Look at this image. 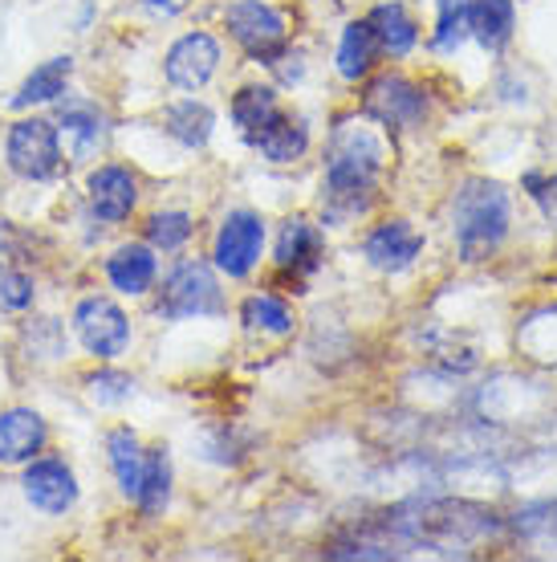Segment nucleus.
<instances>
[{
  "label": "nucleus",
  "mask_w": 557,
  "mask_h": 562,
  "mask_svg": "<svg viewBox=\"0 0 557 562\" xmlns=\"http://www.w3.org/2000/svg\"><path fill=\"white\" fill-rule=\"evenodd\" d=\"M383 139L366 127H342L330 143L326 159V180H321V204L330 221H350L371 209L383 176Z\"/></svg>",
  "instance_id": "f257e3e1"
},
{
  "label": "nucleus",
  "mask_w": 557,
  "mask_h": 562,
  "mask_svg": "<svg viewBox=\"0 0 557 562\" xmlns=\"http://www.w3.org/2000/svg\"><path fill=\"white\" fill-rule=\"evenodd\" d=\"M513 225V204L497 180H464L452 200V237L468 266L485 261L501 249Z\"/></svg>",
  "instance_id": "f03ea898"
},
{
  "label": "nucleus",
  "mask_w": 557,
  "mask_h": 562,
  "mask_svg": "<svg viewBox=\"0 0 557 562\" xmlns=\"http://www.w3.org/2000/svg\"><path fill=\"white\" fill-rule=\"evenodd\" d=\"M228 29H232V37L240 42V49L257 61H265L273 66L285 49V16L265 4V0H237L228 13H224Z\"/></svg>",
  "instance_id": "7ed1b4c3"
},
{
  "label": "nucleus",
  "mask_w": 557,
  "mask_h": 562,
  "mask_svg": "<svg viewBox=\"0 0 557 562\" xmlns=\"http://www.w3.org/2000/svg\"><path fill=\"white\" fill-rule=\"evenodd\" d=\"M363 111L390 131H411L428 119V94H423V86H416L403 74H387V78H375L366 86Z\"/></svg>",
  "instance_id": "20e7f679"
},
{
  "label": "nucleus",
  "mask_w": 557,
  "mask_h": 562,
  "mask_svg": "<svg viewBox=\"0 0 557 562\" xmlns=\"http://www.w3.org/2000/svg\"><path fill=\"white\" fill-rule=\"evenodd\" d=\"M9 164L25 180H54L61 168V139L45 119H21L9 131Z\"/></svg>",
  "instance_id": "39448f33"
},
{
  "label": "nucleus",
  "mask_w": 557,
  "mask_h": 562,
  "mask_svg": "<svg viewBox=\"0 0 557 562\" xmlns=\"http://www.w3.org/2000/svg\"><path fill=\"white\" fill-rule=\"evenodd\" d=\"M220 310V285L212 278L208 266L187 261L168 278L163 294H159V314L163 318H204Z\"/></svg>",
  "instance_id": "423d86ee"
},
{
  "label": "nucleus",
  "mask_w": 557,
  "mask_h": 562,
  "mask_svg": "<svg viewBox=\"0 0 557 562\" xmlns=\"http://www.w3.org/2000/svg\"><path fill=\"white\" fill-rule=\"evenodd\" d=\"M265 249V221L257 212H228L216 233V266L228 278H249Z\"/></svg>",
  "instance_id": "0eeeda50"
},
{
  "label": "nucleus",
  "mask_w": 557,
  "mask_h": 562,
  "mask_svg": "<svg viewBox=\"0 0 557 562\" xmlns=\"http://www.w3.org/2000/svg\"><path fill=\"white\" fill-rule=\"evenodd\" d=\"M73 326H78V338H82V347L98 359H114V355L126 351V342H130V323H126V314L114 302L106 297H86L78 314H73Z\"/></svg>",
  "instance_id": "6e6552de"
},
{
  "label": "nucleus",
  "mask_w": 557,
  "mask_h": 562,
  "mask_svg": "<svg viewBox=\"0 0 557 562\" xmlns=\"http://www.w3.org/2000/svg\"><path fill=\"white\" fill-rule=\"evenodd\" d=\"M220 66V45L208 33H187L168 49V82L175 90H200Z\"/></svg>",
  "instance_id": "1a4fd4ad"
},
{
  "label": "nucleus",
  "mask_w": 557,
  "mask_h": 562,
  "mask_svg": "<svg viewBox=\"0 0 557 562\" xmlns=\"http://www.w3.org/2000/svg\"><path fill=\"white\" fill-rule=\"evenodd\" d=\"M366 261L383 273H403L407 266H416V257L423 254V233L407 225V221H387L378 225L363 245Z\"/></svg>",
  "instance_id": "9d476101"
},
{
  "label": "nucleus",
  "mask_w": 557,
  "mask_h": 562,
  "mask_svg": "<svg viewBox=\"0 0 557 562\" xmlns=\"http://www.w3.org/2000/svg\"><path fill=\"white\" fill-rule=\"evenodd\" d=\"M25 497L42 514H66L78 502V481L61 461H33L25 473Z\"/></svg>",
  "instance_id": "9b49d317"
},
{
  "label": "nucleus",
  "mask_w": 557,
  "mask_h": 562,
  "mask_svg": "<svg viewBox=\"0 0 557 562\" xmlns=\"http://www.w3.org/2000/svg\"><path fill=\"white\" fill-rule=\"evenodd\" d=\"M45 445V420L37 412L13 408L0 412V464L33 461Z\"/></svg>",
  "instance_id": "f8f14e48"
},
{
  "label": "nucleus",
  "mask_w": 557,
  "mask_h": 562,
  "mask_svg": "<svg viewBox=\"0 0 557 562\" xmlns=\"http://www.w3.org/2000/svg\"><path fill=\"white\" fill-rule=\"evenodd\" d=\"M139 200V188L130 180V171L123 168H98L90 176V209L102 216V221H126L130 209Z\"/></svg>",
  "instance_id": "ddd939ff"
},
{
  "label": "nucleus",
  "mask_w": 557,
  "mask_h": 562,
  "mask_svg": "<svg viewBox=\"0 0 557 562\" xmlns=\"http://www.w3.org/2000/svg\"><path fill=\"white\" fill-rule=\"evenodd\" d=\"M252 147L265 155L269 164H293V159H302L309 147V131L302 119H289V114H273L265 127L252 135Z\"/></svg>",
  "instance_id": "4468645a"
},
{
  "label": "nucleus",
  "mask_w": 557,
  "mask_h": 562,
  "mask_svg": "<svg viewBox=\"0 0 557 562\" xmlns=\"http://www.w3.org/2000/svg\"><path fill=\"white\" fill-rule=\"evenodd\" d=\"M326 257V237L309 221H289L277 237V266L285 273H314Z\"/></svg>",
  "instance_id": "2eb2a0df"
},
{
  "label": "nucleus",
  "mask_w": 557,
  "mask_h": 562,
  "mask_svg": "<svg viewBox=\"0 0 557 562\" xmlns=\"http://www.w3.org/2000/svg\"><path fill=\"white\" fill-rule=\"evenodd\" d=\"M371 21V33H375L378 49H387L390 57H403L416 49L419 42V25L416 16L407 13L399 0H387V4H378L375 13L366 16Z\"/></svg>",
  "instance_id": "dca6fc26"
},
{
  "label": "nucleus",
  "mask_w": 557,
  "mask_h": 562,
  "mask_svg": "<svg viewBox=\"0 0 557 562\" xmlns=\"http://www.w3.org/2000/svg\"><path fill=\"white\" fill-rule=\"evenodd\" d=\"M516 29V4L513 0H473V37L480 49L501 54L504 45L513 42Z\"/></svg>",
  "instance_id": "f3484780"
},
{
  "label": "nucleus",
  "mask_w": 557,
  "mask_h": 562,
  "mask_svg": "<svg viewBox=\"0 0 557 562\" xmlns=\"http://www.w3.org/2000/svg\"><path fill=\"white\" fill-rule=\"evenodd\" d=\"M375 33H371V21H350L342 29V42H338V74L346 78V82H359L371 74L375 66Z\"/></svg>",
  "instance_id": "a211bd4d"
},
{
  "label": "nucleus",
  "mask_w": 557,
  "mask_h": 562,
  "mask_svg": "<svg viewBox=\"0 0 557 562\" xmlns=\"http://www.w3.org/2000/svg\"><path fill=\"white\" fill-rule=\"evenodd\" d=\"M106 273H111L114 290L143 294V290H151V281H155V254L147 245H123V249L106 261Z\"/></svg>",
  "instance_id": "6ab92c4d"
},
{
  "label": "nucleus",
  "mask_w": 557,
  "mask_h": 562,
  "mask_svg": "<svg viewBox=\"0 0 557 562\" xmlns=\"http://www.w3.org/2000/svg\"><path fill=\"white\" fill-rule=\"evenodd\" d=\"M163 123H168V135H175V139L183 143V147H204V143L212 139V127H216V114L204 106V102H175V106H168V114H163Z\"/></svg>",
  "instance_id": "aec40b11"
},
{
  "label": "nucleus",
  "mask_w": 557,
  "mask_h": 562,
  "mask_svg": "<svg viewBox=\"0 0 557 562\" xmlns=\"http://www.w3.org/2000/svg\"><path fill=\"white\" fill-rule=\"evenodd\" d=\"M70 57H54V61H45L42 70H33L25 78V86L16 90L13 106L16 111H25V106H37V102H54L61 90H66V82H70Z\"/></svg>",
  "instance_id": "412c9836"
},
{
  "label": "nucleus",
  "mask_w": 557,
  "mask_h": 562,
  "mask_svg": "<svg viewBox=\"0 0 557 562\" xmlns=\"http://www.w3.org/2000/svg\"><path fill=\"white\" fill-rule=\"evenodd\" d=\"M473 37V0H440L432 45L440 54H456Z\"/></svg>",
  "instance_id": "4be33fe9"
},
{
  "label": "nucleus",
  "mask_w": 557,
  "mask_h": 562,
  "mask_svg": "<svg viewBox=\"0 0 557 562\" xmlns=\"http://www.w3.org/2000/svg\"><path fill=\"white\" fill-rule=\"evenodd\" d=\"M273 114H277V94H273V86H245L237 99H232V123L240 127L245 139H252Z\"/></svg>",
  "instance_id": "5701e85b"
},
{
  "label": "nucleus",
  "mask_w": 557,
  "mask_h": 562,
  "mask_svg": "<svg viewBox=\"0 0 557 562\" xmlns=\"http://www.w3.org/2000/svg\"><path fill=\"white\" fill-rule=\"evenodd\" d=\"M106 449H111V464H114V477L123 485L126 497H135L139 493V481H143V464H147V452L139 449V440L135 432H111L106 440Z\"/></svg>",
  "instance_id": "b1692460"
},
{
  "label": "nucleus",
  "mask_w": 557,
  "mask_h": 562,
  "mask_svg": "<svg viewBox=\"0 0 557 562\" xmlns=\"http://www.w3.org/2000/svg\"><path fill=\"white\" fill-rule=\"evenodd\" d=\"M168 497H171V461H168V449H155L147 452L135 502L143 506V514H159V509L168 506Z\"/></svg>",
  "instance_id": "393cba45"
},
{
  "label": "nucleus",
  "mask_w": 557,
  "mask_h": 562,
  "mask_svg": "<svg viewBox=\"0 0 557 562\" xmlns=\"http://www.w3.org/2000/svg\"><path fill=\"white\" fill-rule=\"evenodd\" d=\"M240 314H245V326H249V330H265V335H289V330H293L289 306H285L281 297H273V294L249 297Z\"/></svg>",
  "instance_id": "a878e982"
},
{
  "label": "nucleus",
  "mask_w": 557,
  "mask_h": 562,
  "mask_svg": "<svg viewBox=\"0 0 557 562\" xmlns=\"http://www.w3.org/2000/svg\"><path fill=\"white\" fill-rule=\"evenodd\" d=\"M61 131H66L73 155H86L102 139V114L94 106H70V111H61Z\"/></svg>",
  "instance_id": "bb28decb"
},
{
  "label": "nucleus",
  "mask_w": 557,
  "mask_h": 562,
  "mask_svg": "<svg viewBox=\"0 0 557 562\" xmlns=\"http://www.w3.org/2000/svg\"><path fill=\"white\" fill-rule=\"evenodd\" d=\"M147 237L155 249H180L183 240L192 237V216L187 212H159L147 225Z\"/></svg>",
  "instance_id": "cd10ccee"
},
{
  "label": "nucleus",
  "mask_w": 557,
  "mask_h": 562,
  "mask_svg": "<svg viewBox=\"0 0 557 562\" xmlns=\"http://www.w3.org/2000/svg\"><path fill=\"white\" fill-rule=\"evenodd\" d=\"M525 192L533 196V204L542 209V216L549 225H557V176H542V171H530L525 176Z\"/></svg>",
  "instance_id": "c85d7f7f"
},
{
  "label": "nucleus",
  "mask_w": 557,
  "mask_h": 562,
  "mask_svg": "<svg viewBox=\"0 0 557 562\" xmlns=\"http://www.w3.org/2000/svg\"><path fill=\"white\" fill-rule=\"evenodd\" d=\"M130 387L135 383L126 380V375H118V371H102V375L90 380V395H94L98 404H123L126 395H130Z\"/></svg>",
  "instance_id": "c756f323"
},
{
  "label": "nucleus",
  "mask_w": 557,
  "mask_h": 562,
  "mask_svg": "<svg viewBox=\"0 0 557 562\" xmlns=\"http://www.w3.org/2000/svg\"><path fill=\"white\" fill-rule=\"evenodd\" d=\"M33 302V281L25 273H0V306L25 310Z\"/></svg>",
  "instance_id": "7c9ffc66"
},
{
  "label": "nucleus",
  "mask_w": 557,
  "mask_h": 562,
  "mask_svg": "<svg viewBox=\"0 0 557 562\" xmlns=\"http://www.w3.org/2000/svg\"><path fill=\"white\" fill-rule=\"evenodd\" d=\"M192 0H143V9H151L155 16H180Z\"/></svg>",
  "instance_id": "2f4dec72"
}]
</instances>
